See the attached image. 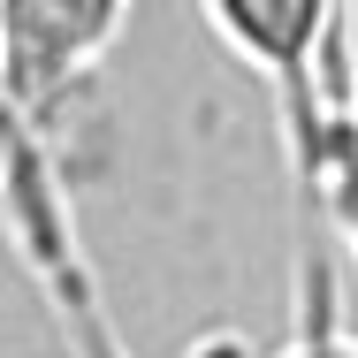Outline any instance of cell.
Masks as SVG:
<instances>
[{
	"mask_svg": "<svg viewBox=\"0 0 358 358\" xmlns=\"http://www.w3.org/2000/svg\"><path fill=\"white\" fill-rule=\"evenodd\" d=\"M214 38L267 84L289 145V176L320 152L328 115L358 99L351 62V0H199Z\"/></svg>",
	"mask_w": 358,
	"mask_h": 358,
	"instance_id": "obj_1",
	"label": "cell"
},
{
	"mask_svg": "<svg viewBox=\"0 0 358 358\" xmlns=\"http://www.w3.org/2000/svg\"><path fill=\"white\" fill-rule=\"evenodd\" d=\"M122 15H130V0H0L15 99H23V115H31L38 138L62 145V122L84 99L92 69L107 62Z\"/></svg>",
	"mask_w": 358,
	"mask_h": 358,
	"instance_id": "obj_2",
	"label": "cell"
},
{
	"mask_svg": "<svg viewBox=\"0 0 358 358\" xmlns=\"http://www.w3.org/2000/svg\"><path fill=\"white\" fill-rule=\"evenodd\" d=\"M297 206L336 229V244L358 267V99H343L320 130V152L297 168Z\"/></svg>",
	"mask_w": 358,
	"mask_h": 358,
	"instance_id": "obj_3",
	"label": "cell"
},
{
	"mask_svg": "<svg viewBox=\"0 0 358 358\" xmlns=\"http://www.w3.org/2000/svg\"><path fill=\"white\" fill-rule=\"evenodd\" d=\"M336 275H328V259L305 244L297 252V336L282 343V358H358V336L336 320Z\"/></svg>",
	"mask_w": 358,
	"mask_h": 358,
	"instance_id": "obj_4",
	"label": "cell"
}]
</instances>
